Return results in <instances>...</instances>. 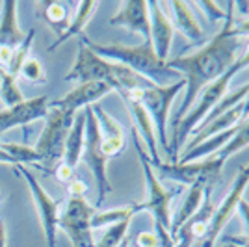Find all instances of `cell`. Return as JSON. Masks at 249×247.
Here are the masks:
<instances>
[{
	"label": "cell",
	"mask_w": 249,
	"mask_h": 247,
	"mask_svg": "<svg viewBox=\"0 0 249 247\" xmlns=\"http://www.w3.org/2000/svg\"><path fill=\"white\" fill-rule=\"evenodd\" d=\"M238 47L240 37L234 35V2H231L227 19L223 22L221 30L210 41L205 43L192 56H178L175 60H167V67L178 71L186 80V97L171 121V130L188 115L192 106L196 104L199 93L210 82L218 80L219 76L236 62Z\"/></svg>",
	"instance_id": "1"
},
{
	"label": "cell",
	"mask_w": 249,
	"mask_h": 247,
	"mask_svg": "<svg viewBox=\"0 0 249 247\" xmlns=\"http://www.w3.org/2000/svg\"><path fill=\"white\" fill-rule=\"evenodd\" d=\"M80 41L88 49H91L95 54L103 56L110 62L121 63L158 88H166L184 78L178 71L169 69L166 63L156 58L153 43H142V45H132V47L121 45V43L101 45V43H93L91 39H88L86 35H80Z\"/></svg>",
	"instance_id": "2"
},
{
	"label": "cell",
	"mask_w": 249,
	"mask_h": 247,
	"mask_svg": "<svg viewBox=\"0 0 249 247\" xmlns=\"http://www.w3.org/2000/svg\"><path fill=\"white\" fill-rule=\"evenodd\" d=\"M65 80L67 82L78 80L80 84L104 82L108 84L112 89H115L121 97L124 93L138 89V88L153 86L151 82H147L145 78H142L140 74L130 71L128 67H124L121 63L110 62L103 56L95 54L82 41L78 43V56L74 60L71 71L65 74Z\"/></svg>",
	"instance_id": "3"
},
{
	"label": "cell",
	"mask_w": 249,
	"mask_h": 247,
	"mask_svg": "<svg viewBox=\"0 0 249 247\" xmlns=\"http://www.w3.org/2000/svg\"><path fill=\"white\" fill-rule=\"evenodd\" d=\"M246 67H249V45H248V51H246V54H244L242 58H238L236 62L232 63L227 71L219 76L218 80L210 82L203 91L199 93V103L196 104V106H192V110L188 112L186 117L173 128L171 145H169V151H171V155H169V160H171V162H169V164H177V162H178V155H180V151H182V147H184V141L188 140V136L196 134V130H197L199 126H201V123L207 119V115L212 112V108H214V106L221 101V97L227 93L229 84L234 78V74L240 72L242 69H246Z\"/></svg>",
	"instance_id": "4"
},
{
	"label": "cell",
	"mask_w": 249,
	"mask_h": 247,
	"mask_svg": "<svg viewBox=\"0 0 249 247\" xmlns=\"http://www.w3.org/2000/svg\"><path fill=\"white\" fill-rule=\"evenodd\" d=\"M132 140H134L136 153L140 156V162H142V169H143L145 184H147V199L142 203V208L153 214L155 223L162 225L164 229H167V230H171L169 206H171V201L182 192V186L166 188V186L162 184L160 178L156 176V171L153 169V165H151L149 156H147V153L143 151V147L140 145V136L136 132V128H132Z\"/></svg>",
	"instance_id": "5"
},
{
	"label": "cell",
	"mask_w": 249,
	"mask_h": 247,
	"mask_svg": "<svg viewBox=\"0 0 249 247\" xmlns=\"http://www.w3.org/2000/svg\"><path fill=\"white\" fill-rule=\"evenodd\" d=\"M84 115H86V140H84L82 160L93 173L95 184H97L95 208H99L104 203L106 195L112 192V184L108 180V169H106L108 158L101 151V128H99V121L95 117L93 108L88 106L84 110Z\"/></svg>",
	"instance_id": "6"
},
{
	"label": "cell",
	"mask_w": 249,
	"mask_h": 247,
	"mask_svg": "<svg viewBox=\"0 0 249 247\" xmlns=\"http://www.w3.org/2000/svg\"><path fill=\"white\" fill-rule=\"evenodd\" d=\"M73 121L74 113L62 112V110H56V108H49L47 124H45L41 136L37 140V145H36V153L39 155L41 162L47 167H52L56 162H60L63 158L65 140L69 136Z\"/></svg>",
	"instance_id": "7"
},
{
	"label": "cell",
	"mask_w": 249,
	"mask_h": 247,
	"mask_svg": "<svg viewBox=\"0 0 249 247\" xmlns=\"http://www.w3.org/2000/svg\"><path fill=\"white\" fill-rule=\"evenodd\" d=\"M186 88V80H178V82L166 86V88H158V86H149L143 89V97H142V104L145 106V110L149 112L153 123L156 128V138L158 143L164 149V153L171 155L169 151V141H167V117H169V110L171 104L175 101V97Z\"/></svg>",
	"instance_id": "8"
},
{
	"label": "cell",
	"mask_w": 249,
	"mask_h": 247,
	"mask_svg": "<svg viewBox=\"0 0 249 247\" xmlns=\"http://www.w3.org/2000/svg\"><path fill=\"white\" fill-rule=\"evenodd\" d=\"M95 212V206L89 205L86 197H69L65 210L58 217V229L67 234L73 247H95L91 229Z\"/></svg>",
	"instance_id": "9"
},
{
	"label": "cell",
	"mask_w": 249,
	"mask_h": 247,
	"mask_svg": "<svg viewBox=\"0 0 249 247\" xmlns=\"http://www.w3.org/2000/svg\"><path fill=\"white\" fill-rule=\"evenodd\" d=\"M249 186V164L240 165L236 176L232 180V188L229 190V194L223 197V201L219 203V206L214 210L210 225H208V232L205 240H203V247H214L218 242L221 230L225 229V225L229 223V219L232 217V214H236L238 203L244 199V194Z\"/></svg>",
	"instance_id": "10"
},
{
	"label": "cell",
	"mask_w": 249,
	"mask_h": 247,
	"mask_svg": "<svg viewBox=\"0 0 249 247\" xmlns=\"http://www.w3.org/2000/svg\"><path fill=\"white\" fill-rule=\"evenodd\" d=\"M221 169H223V162L216 156L205 158L201 162H184V164L182 162H177V164L162 162L155 167V171H158L160 176L175 180L182 186H192L197 180H207L208 184L214 186V182L221 175Z\"/></svg>",
	"instance_id": "11"
},
{
	"label": "cell",
	"mask_w": 249,
	"mask_h": 247,
	"mask_svg": "<svg viewBox=\"0 0 249 247\" xmlns=\"http://www.w3.org/2000/svg\"><path fill=\"white\" fill-rule=\"evenodd\" d=\"M21 176H24V180L28 182V188H30V194L34 197V203H36V210L39 214V221H41L43 227V234H45V242L49 247H56V236H58V217H60V201L52 199L47 190L39 184V180L34 176L30 169H26L24 165L17 164L13 165Z\"/></svg>",
	"instance_id": "12"
},
{
	"label": "cell",
	"mask_w": 249,
	"mask_h": 247,
	"mask_svg": "<svg viewBox=\"0 0 249 247\" xmlns=\"http://www.w3.org/2000/svg\"><path fill=\"white\" fill-rule=\"evenodd\" d=\"M26 34H22L17 24V2H2L0 13V71H6L15 49L24 41Z\"/></svg>",
	"instance_id": "13"
},
{
	"label": "cell",
	"mask_w": 249,
	"mask_h": 247,
	"mask_svg": "<svg viewBox=\"0 0 249 247\" xmlns=\"http://www.w3.org/2000/svg\"><path fill=\"white\" fill-rule=\"evenodd\" d=\"M49 104H51V99L47 95H43V97L24 101L17 106H11L8 110H2L0 112V134L8 132L15 126L30 124L37 119H47Z\"/></svg>",
	"instance_id": "14"
},
{
	"label": "cell",
	"mask_w": 249,
	"mask_h": 247,
	"mask_svg": "<svg viewBox=\"0 0 249 247\" xmlns=\"http://www.w3.org/2000/svg\"><path fill=\"white\" fill-rule=\"evenodd\" d=\"M112 26H123L126 30L140 34L143 43H151V19H149V2L145 0H126L121 4L114 17Z\"/></svg>",
	"instance_id": "15"
},
{
	"label": "cell",
	"mask_w": 249,
	"mask_h": 247,
	"mask_svg": "<svg viewBox=\"0 0 249 247\" xmlns=\"http://www.w3.org/2000/svg\"><path fill=\"white\" fill-rule=\"evenodd\" d=\"M110 91H114V89L108 84L86 82V84H80L78 88H74L73 91H69L62 99L51 101L49 108H56V110H62V112H69L76 115V112L80 108L91 106V104H95L99 99H103L104 95H108Z\"/></svg>",
	"instance_id": "16"
},
{
	"label": "cell",
	"mask_w": 249,
	"mask_h": 247,
	"mask_svg": "<svg viewBox=\"0 0 249 247\" xmlns=\"http://www.w3.org/2000/svg\"><path fill=\"white\" fill-rule=\"evenodd\" d=\"M149 19H151V43L156 58L166 63L173 43V24L169 21L160 2H149Z\"/></svg>",
	"instance_id": "17"
},
{
	"label": "cell",
	"mask_w": 249,
	"mask_h": 247,
	"mask_svg": "<svg viewBox=\"0 0 249 247\" xmlns=\"http://www.w3.org/2000/svg\"><path fill=\"white\" fill-rule=\"evenodd\" d=\"M91 108L101 128V151L110 160L124 149V130L101 104H91Z\"/></svg>",
	"instance_id": "18"
},
{
	"label": "cell",
	"mask_w": 249,
	"mask_h": 247,
	"mask_svg": "<svg viewBox=\"0 0 249 247\" xmlns=\"http://www.w3.org/2000/svg\"><path fill=\"white\" fill-rule=\"evenodd\" d=\"M126 106H128V112H130V117L134 121V128L138 136H142L143 143L147 145V156L151 160V165L155 169L156 165L162 164L160 160V155H158V138H156V128L155 123L151 119L149 112L145 110V106L138 101H126Z\"/></svg>",
	"instance_id": "19"
},
{
	"label": "cell",
	"mask_w": 249,
	"mask_h": 247,
	"mask_svg": "<svg viewBox=\"0 0 249 247\" xmlns=\"http://www.w3.org/2000/svg\"><path fill=\"white\" fill-rule=\"evenodd\" d=\"M208 190H212V184H208L207 180H197V182H194V184L188 188V194H186L184 203L180 205V208L177 210L175 217L171 219V230H169V234H171L173 240H175L178 229L184 225L188 219L201 208L203 199H205Z\"/></svg>",
	"instance_id": "20"
},
{
	"label": "cell",
	"mask_w": 249,
	"mask_h": 247,
	"mask_svg": "<svg viewBox=\"0 0 249 247\" xmlns=\"http://www.w3.org/2000/svg\"><path fill=\"white\" fill-rule=\"evenodd\" d=\"M169 6H171V11H173L177 30L186 37L190 45H199L205 39V32L199 26L190 4L182 2V0H173V2H169Z\"/></svg>",
	"instance_id": "21"
},
{
	"label": "cell",
	"mask_w": 249,
	"mask_h": 247,
	"mask_svg": "<svg viewBox=\"0 0 249 247\" xmlns=\"http://www.w3.org/2000/svg\"><path fill=\"white\" fill-rule=\"evenodd\" d=\"M97 8H99V2H95V0H82V2H78L76 4V13L69 19V24H67L65 32L49 47V51L51 52L56 51L60 45H63V43L69 41V39H73L74 35H82L84 28L88 26V22L93 17Z\"/></svg>",
	"instance_id": "22"
},
{
	"label": "cell",
	"mask_w": 249,
	"mask_h": 247,
	"mask_svg": "<svg viewBox=\"0 0 249 247\" xmlns=\"http://www.w3.org/2000/svg\"><path fill=\"white\" fill-rule=\"evenodd\" d=\"M84 140H86V115L76 113L74 115L73 126L69 130V136L65 140V149H63V158L62 162L67 164L69 167H76V164L82 160V151H84Z\"/></svg>",
	"instance_id": "23"
},
{
	"label": "cell",
	"mask_w": 249,
	"mask_h": 247,
	"mask_svg": "<svg viewBox=\"0 0 249 247\" xmlns=\"http://www.w3.org/2000/svg\"><path fill=\"white\" fill-rule=\"evenodd\" d=\"M212 214H214L212 190H208L205 199H203L201 208L184 223V225L188 227V230L192 232L194 240H205V236H207V232H208V225H210V219H212Z\"/></svg>",
	"instance_id": "24"
},
{
	"label": "cell",
	"mask_w": 249,
	"mask_h": 247,
	"mask_svg": "<svg viewBox=\"0 0 249 247\" xmlns=\"http://www.w3.org/2000/svg\"><path fill=\"white\" fill-rule=\"evenodd\" d=\"M138 212H143L142 203L138 205L121 206V208H112V210H104V212H95L93 219H91V229H103V227H112L119 221L124 219H132Z\"/></svg>",
	"instance_id": "25"
},
{
	"label": "cell",
	"mask_w": 249,
	"mask_h": 247,
	"mask_svg": "<svg viewBox=\"0 0 249 247\" xmlns=\"http://www.w3.org/2000/svg\"><path fill=\"white\" fill-rule=\"evenodd\" d=\"M248 145H249V115L240 124H236V132H234V136H232V138L229 140V143L225 145L223 149H219L214 156L219 158V160L225 164L231 156L236 155V153L242 151V149H246Z\"/></svg>",
	"instance_id": "26"
},
{
	"label": "cell",
	"mask_w": 249,
	"mask_h": 247,
	"mask_svg": "<svg viewBox=\"0 0 249 247\" xmlns=\"http://www.w3.org/2000/svg\"><path fill=\"white\" fill-rule=\"evenodd\" d=\"M45 21L49 22V26L60 37L65 32V28H67V24H69L65 4H62V2H47L45 4Z\"/></svg>",
	"instance_id": "27"
},
{
	"label": "cell",
	"mask_w": 249,
	"mask_h": 247,
	"mask_svg": "<svg viewBox=\"0 0 249 247\" xmlns=\"http://www.w3.org/2000/svg\"><path fill=\"white\" fill-rule=\"evenodd\" d=\"M34 35H36V30H30L28 34H26L24 41L15 49L10 63H8V67H6V72H8L10 76H13V78H19V71H21L22 63L30 58L32 45H34Z\"/></svg>",
	"instance_id": "28"
},
{
	"label": "cell",
	"mask_w": 249,
	"mask_h": 247,
	"mask_svg": "<svg viewBox=\"0 0 249 247\" xmlns=\"http://www.w3.org/2000/svg\"><path fill=\"white\" fill-rule=\"evenodd\" d=\"M0 97L4 104L11 108V106H17V104L24 103L26 99L22 97L21 89L17 86V78L10 76L6 71H0Z\"/></svg>",
	"instance_id": "29"
},
{
	"label": "cell",
	"mask_w": 249,
	"mask_h": 247,
	"mask_svg": "<svg viewBox=\"0 0 249 247\" xmlns=\"http://www.w3.org/2000/svg\"><path fill=\"white\" fill-rule=\"evenodd\" d=\"M0 147L8 153V155L15 160V165L17 164H39L41 158L36 153V149H30L26 145H17V143H0Z\"/></svg>",
	"instance_id": "30"
},
{
	"label": "cell",
	"mask_w": 249,
	"mask_h": 247,
	"mask_svg": "<svg viewBox=\"0 0 249 247\" xmlns=\"http://www.w3.org/2000/svg\"><path fill=\"white\" fill-rule=\"evenodd\" d=\"M128 227H130V219H124V221H119L115 225L108 227L103 238L95 244V247H117L126 238Z\"/></svg>",
	"instance_id": "31"
},
{
	"label": "cell",
	"mask_w": 249,
	"mask_h": 247,
	"mask_svg": "<svg viewBox=\"0 0 249 247\" xmlns=\"http://www.w3.org/2000/svg\"><path fill=\"white\" fill-rule=\"evenodd\" d=\"M19 76H22L24 80H28V82H32V84L47 82V74H45V69H43L41 62H39L37 58H32V56L22 63L21 71H19Z\"/></svg>",
	"instance_id": "32"
},
{
	"label": "cell",
	"mask_w": 249,
	"mask_h": 247,
	"mask_svg": "<svg viewBox=\"0 0 249 247\" xmlns=\"http://www.w3.org/2000/svg\"><path fill=\"white\" fill-rule=\"evenodd\" d=\"M199 8L207 13L210 22H218L221 19H227V11L221 10L216 2H199Z\"/></svg>",
	"instance_id": "33"
},
{
	"label": "cell",
	"mask_w": 249,
	"mask_h": 247,
	"mask_svg": "<svg viewBox=\"0 0 249 247\" xmlns=\"http://www.w3.org/2000/svg\"><path fill=\"white\" fill-rule=\"evenodd\" d=\"M136 246L138 247H158V238L155 230H143L136 236Z\"/></svg>",
	"instance_id": "34"
},
{
	"label": "cell",
	"mask_w": 249,
	"mask_h": 247,
	"mask_svg": "<svg viewBox=\"0 0 249 247\" xmlns=\"http://www.w3.org/2000/svg\"><path fill=\"white\" fill-rule=\"evenodd\" d=\"M155 232H156V238H158V247H175L177 246V242L171 238V234H169V230L164 229L162 225L155 223Z\"/></svg>",
	"instance_id": "35"
},
{
	"label": "cell",
	"mask_w": 249,
	"mask_h": 247,
	"mask_svg": "<svg viewBox=\"0 0 249 247\" xmlns=\"http://www.w3.org/2000/svg\"><path fill=\"white\" fill-rule=\"evenodd\" d=\"M54 176H56L60 182H63V184H69V182L74 178V169L73 167H69L67 164L60 162V165L54 169Z\"/></svg>",
	"instance_id": "36"
},
{
	"label": "cell",
	"mask_w": 249,
	"mask_h": 247,
	"mask_svg": "<svg viewBox=\"0 0 249 247\" xmlns=\"http://www.w3.org/2000/svg\"><path fill=\"white\" fill-rule=\"evenodd\" d=\"M67 194H69V197H86V194H88V184L84 180L73 178L67 184Z\"/></svg>",
	"instance_id": "37"
},
{
	"label": "cell",
	"mask_w": 249,
	"mask_h": 247,
	"mask_svg": "<svg viewBox=\"0 0 249 247\" xmlns=\"http://www.w3.org/2000/svg\"><path fill=\"white\" fill-rule=\"evenodd\" d=\"M175 242H177L175 247H192L194 236H192V232L188 230L186 225H182L178 229V232H177V236H175Z\"/></svg>",
	"instance_id": "38"
},
{
	"label": "cell",
	"mask_w": 249,
	"mask_h": 247,
	"mask_svg": "<svg viewBox=\"0 0 249 247\" xmlns=\"http://www.w3.org/2000/svg\"><path fill=\"white\" fill-rule=\"evenodd\" d=\"M236 212L240 214L242 223H244V227H246V234H249V203L246 201V199H242V201L238 203Z\"/></svg>",
	"instance_id": "39"
},
{
	"label": "cell",
	"mask_w": 249,
	"mask_h": 247,
	"mask_svg": "<svg viewBox=\"0 0 249 247\" xmlns=\"http://www.w3.org/2000/svg\"><path fill=\"white\" fill-rule=\"evenodd\" d=\"M234 35H238V37L249 35V17L248 19H240V21L234 19Z\"/></svg>",
	"instance_id": "40"
},
{
	"label": "cell",
	"mask_w": 249,
	"mask_h": 247,
	"mask_svg": "<svg viewBox=\"0 0 249 247\" xmlns=\"http://www.w3.org/2000/svg\"><path fill=\"white\" fill-rule=\"evenodd\" d=\"M223 242H225V244H234V246H240V247H249V234H246V236L225 238Z\"/></svg>",
	"instance_id": "41"
},
{
	"label": "cell",
	"mask_w": 249,
	"mask_h": 247,
	"mask_svg": "<svg viewBox=\"0 0 249 247\" xmlns=\"http://www.w3.org/2000/svg\"><path fill=\"white\" fill-rule=\"evenodd\" d=\"M0 164H10V165H15V160H13V158H11V156L8 155V153H6V151H4L2 147H0Z\"/></svg>",
	"instance_id": "42"
},
{
	"label": "cell",
	"mask_w": 249,
	"mask_h": 247,
	"mask_svg": "<svg viewBox=\"0 0 249 247\" xmlns=\"http://www.w3.org/2000/svg\"><path fill=\"white\" fill-rule=\"evenodd\" d=\"M0 247H6V227H4L2 216H0Z\"/></svg>",
	"instance_id": "43"
},
{
	"label": "cell",
	"mask_w": 249,
	"mask_h": 247,
	"mask_svg": "<svg viewBox=\"0 0 249 247\" xmlns=\"http://www.w3.org/2000/svg\"><path fill=\"white\" fill-rule=\"evenodd\" d=\"M128 246H130V242H128V238H124L123 242H121V244H119L117 247H128Z\"/></svg>",
	"instance_id": "44"
},
{
	"label": "cell",
	"mask_w": 249,
	"mask_h": 247,
	"mask_svg": "<svg viewBox=\"0 0 249 247\" xmlns=\"http://www.w3.org/2000/svg\"><path fill=\"white\" fill-rule=\"evenodd\" d=\"M225 247H240V246H234V244H223Z\"/></svg>",
	"instance_id": "45"
},
{
	"label": "cell",
	"mask_w": 249,
	"mask_h": 247,
	"mask_svg": "<svg viewBox=\"0 0 249 247\" xmlns=\"http://www.w3.org/2000/svg\"><path fill=\"white\" fill-rule=\"evenodd\" d=\"M221 247H225V246H221Z\"/></svg>",
	"instance_id": "46"
}]
</instances>
